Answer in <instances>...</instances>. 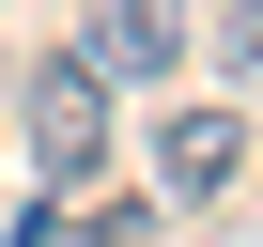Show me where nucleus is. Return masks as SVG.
I'll return each mask as SVG.
<instances>
[{
    "mask_svg": "<svg viewBox=\"0 0 263 247\" xmlns=\"http://www.w3.org/2000/svg\"><path fill=\"white\" fill-rule=\"evenodd\" d=\"M171 62H186V0H93L78 16V77H108V93H140Z\"/></svg>",
    "mask_w": 263,
    "mask_h": 247,
    "instance_id": "obj_1",
    "label": "nucleus"
},
{
    "mask_svg": "<svg viewBox=\"0 0 263 247\" xmlns=\"http://www.w3.org/2000/svg\"><path fill=\"white\" fill-rule=\"evenodd\" d=\"M31 170H47V186H93V170H108V77H78V62L31 77Z\"/></svg>",
    "mask_w": 263,
    "mask_h": 247,
    "instance_id": "obj_2",
    "label": "nucleus"
},
{
    "mask_svg": "<svg viewBox=\"0 0 263 247\" xmlns=\"http://www.w3.org/2000/svg\"><path fill=\"white\" fill-rule=\"evenodd\" d=\"M155 186H171L186 216H217V201L248 186V123H232V108H171V123H155Z\"/></svg>",
    "mask_w": 263,
    "mask_h": 247,
    "instance_id": "obj_3",
    "label": "nucleus"
},
{
    "mask_svg": "<svg viewBox=\"0 0 263 247\" xmlns=\"http://www.w3.org/2000/svg\"><path fill=\"white\" fill-rule=\"evenodd\" d=\"M16 247H140V201H62V186H47V201L16 216Z\"/></svg>",
    "mask_w": 263,
    "mask_h": 247,
    "instance_id": "obj_4",
    "label": "nucleus"
},
{
    "mask_svg": "<svg viewBox=\"0 0 263 247\" xmlns=\"http://www.w3.org/2000/svg\"><path fill=\"white\" fill-rule=\"evenodd\" d=\"M217 77H263V0H217Z\"/></svg>",
    "mask_w": 263,
    "mask_h": 247,
    "instance_id": "obj_5",
    "label": "nucleus"
},
{
    "mask_svg": "<svg viewBox=\"0 0 263 247\" xmlns=\"http://www.w3.org/2000/svg\"><path fill=\"white\" fill-rule=\"evenodd\" d=\"M201 247H263V232H248V216H232V232H201Z\"/></svg>",
    "mask_w": 263,
    "mask_h": 247,
    "instance_id": "obj_6",
    "label": "nucleus"
}]
</instances>
